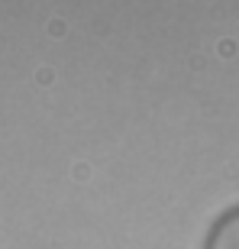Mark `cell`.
I'll use <instances>...</instances> for the list:
<instances>
[{
	"label": "cell",
	"mask_w": 239,
	"mask_h": 249,
	"mask_svg": "<svg viewBox=\"0 0 239 249\" xmlns=\"http://www.w3.org/2000/svg\"><path fill=\"white\" fill-rule=\"evenodd\" d=\"M204 249H239V204L213 220Z\"/></svg>",
	"instance_id": "obj_1"
}]
</instances>
